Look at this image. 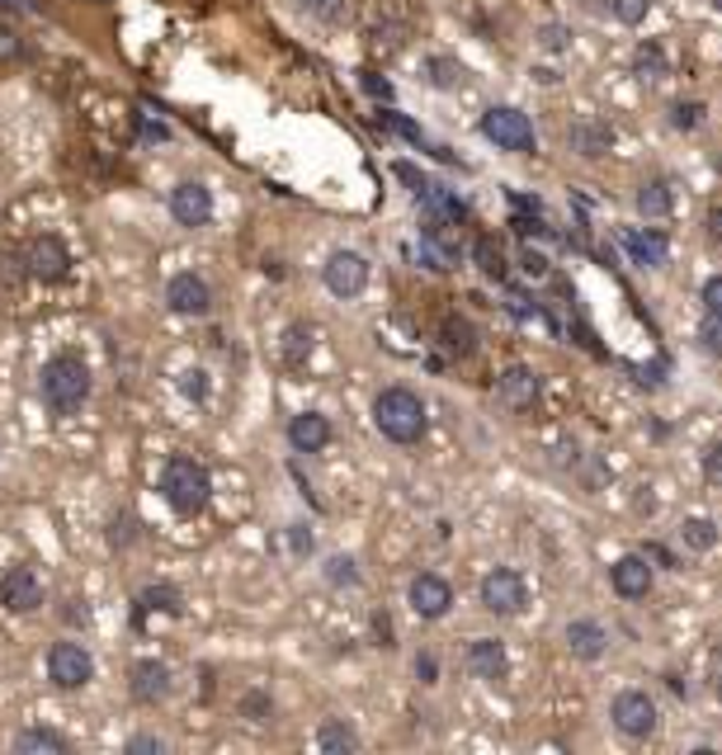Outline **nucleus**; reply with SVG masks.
I'll return each instance as SVG.
<instances>
[{
	"instance_id": "obj_10",
	"label": "nucleus",
	"mask_w": 722,
	"mask_h": 755,
	"mask_svg": "<svg viewBox=\"0 0 722 755\" xmlns=\"http://www.w3.org/2000/svg\"><path fill=\"white\" fill-rule=\"evenodd\" d=\"M656 586V576H652V562H647V552H624V558H614L609 562V590L618 595V600H647Z\"/></svg>"
},
{
	"instance_id": "obj_36",
	"label": "nucleus",
	"mask_w": 722,
	"mask_h": 755,
	"mask_svg": "<svg viewBox=\"0 0 722 755\" xmlns=\"http://www.w3.org/2000/svg\"><path fill=\"white\" fill-rule=\"evenodd\" d=\"M236 708H241V718H251V723H270L274 718V699H270L265 689H246Z\"/></svg>"
},
{
	"instance_id": "obj_12",
	"label": "nucleus",
	"mask_w": 722,
	"mask_h": 755,
	"mask_svg": "<svg viewBox=\"0 0 722 755\" xmlns=\"http://www.w3.org/2000/svg\"><path fill=\"white\" fill-rule=\"evenodd\" d=\"M496 396L510 411H534L538 396H544V378H538L529 364H510V369L496 373Z\"/></svg>"
},
{
	"instance_id": "obj_43",
	"label": "nucleus",
	"mask_w": 722,
	"mask_h": 755,
	"mask_svg": "<svg viewBox=\"0 0 722 755\" xmlns=\"http://www.w3.org/2000/svg\"><path fill=\"white\" fill-rule=\"evenodd\" d=\"M699 303H704L709 316H722V274L704 280V288H699Z\"/></svg>"
},
{
	"instance_id": "obj_25",
	"label": "nucleus",
	"mask_w": 722,
	"mask_h": 755,
	"mask_svg": "<svg viewBox=\"0 0 722 755\" xmlns=\"http://www.w3.org/2000/svg\"><path fill=\"white\" fill-rule=\"evenodd\" d=\"M316 751L326 755H354L359 751V732L345 723V718H326L316 727Z\"/></svg>"
},
{
	"instance_id": "obj_58",
	"label": "nucleus",
	"mask_w": 722,
	"mask_h": 755,
	"mask_svg": "<svg viewBox=\"0 0 722 755\" xmlns=\"http://www.w3.org/2000/svg\"><path fill=\"white\" fill-rule=\"evenodd\" d=\"M709 6H713V10H718V14H722V0H709Z\"/></svg>"
},
{
	"instance_id": "obj_19",
	"label": "nucleus",
	"mask_w": 722,
	"mask_h": 755,
	"mask_svg": "<svg viewBox=\"0 0 722 755\" xmlns=\"http://www.w3.org/2000/svg\"><path fill=\"white\" fill-rule=\"evenodd\" d=\"M128 694L143 708H156L170 699V666L166 661H137L133 666V680H128Z\"/></svg>"
},
{
	"instance_id": "obj_9",
	"label": "nucleus",
	"mask_w": 722,
	"mask_h": 755,
	"mask_svg": "<svg viewBox=\"0 0 722 755\" xmlns=\"http://www.w3.org/2000/svg\"><path fill=\"white\" fill-rule=\"evenodd\" d=\"M369 261L359 251H331L326 255V265H321V284H326V293H335V297H359L369 288Z\"/></svg>"
},
{
	"instance_id": "obj_41",
	"label": "nucleus",
	"mask_w": 722,
	"mask_h": 755,
	"mask_svg": "<svg viewBox=\"0 0 722 755\" xmlns=\"http://www.w3.org/2000/svg\"><path fill=\"white\" fill-rule=\"evenodd\" d=\"M179 392H185L189 402H204V396H208V373H204V369L179 373Z\"/></svg>"
},
{
	"instance_id": "obj_14",
	"label": "nucleus",
	"mask_w": 722,
	"mask_h": 755,
	"mask_svg": "<svg viewBox=\"0 0 722 755\" xmlns=\"http://www.w3.org/2000/svg\"><path fill=\"white\" fill-rule=\"evenodd\" d=\"M407 600H411V609L420 614V619H445V614L453 609V586L439 571H420L416 581L407 586Z\"/></svg>"
},
{
	"instance_id": "obj_17",
	"label": "nucleus",
	"mask_w": 722,
	"mask_h": 755,
	"mask_svg": "<svg viewBox=\"0 0 722 755\" xmlns=\"http://www.w3.org/2000/svg\"><path fill=\"white\" fill-rule=\"evenodd\" d=\"M0 605L10 614H33L43 605V581L33 576V567H10L0 576Z\"/></svg>"
},
{
	"instance_id": "obj_51",
	"label": "nucleus",
	"mask_w": 722,
	"mask_h": 755,
	"mask_svg": "<svg viewBox=\"0 0 722 755\" xmlns=\"http://www.w3.org/2000/svg\"><path fill=\"white\" fill-rule=\"evenodd\" d=\"M137 128H143L147 143H166V137H170V128L160 124V118H147V114H137Z\"/></svg>"
},
{
	"instance_id": "obj_30",
	"label": "nucleus",
	"mask_w": 722,
	"mask_h": 755,
	"mask_svg": "<svg viewBox=\"0 0 722 755\" xmlns=\"http://www.w3.org/2000/svg\"><path fill=\"white\" fill-rule=\"evenodd\" d=\"M472 261H477V269L487 274V280H506V251H500L496 236H477V242H472Z\"/></svg>"
},
{
	"instance_id": "obj_52",
	"label": "nucleus",
	"mask_w": 722,
	"mask_h": 755,
	"mask_svg": "<svg viewBox=\"0 0 722 755\" xmlns=\"http://www.w3.org/2000/svg\"><path fill=\"white\" fill-rule=\"evenodd\" d=\"M289 548L297 552V558H308V552H312V533H308V524H289Z\"/></svg>"
},
{
	"instance_id": "obj_6",
	"label": "nucleus",
	"mask_w": 722,
	"mask_h": 755,
	"mask_svg": "<svg viewBox=\"0 0 722 755\" xmlns=\"http://www.w3.org/2000/svg\"><path fill=\"white\" fill-rule=\"evenodd\" d=\"M656 699L647 689H618L614 699H609V723L618 737H628V742H647L652 732H656Z\"/></svg>"
},
{
	"instance_id": "obj_8",
	"label": "nucleus",
	"mask_w": 722,
	"mask_h": 755,
	"mask_svg": "<svg viewBox=\"0 0 722 755\" xmlns=\"http://www.w3.org/2000/svg\"><path fill=\"white\" fill-rule=\"evenodd\" d=\"M48 680L57 689H86L95 680V657L80 643H52L48 647Z\"/></svg>"
},
{
	"instance_id": "obj_35",
	"label": "nucleus",
	"mask_w": 722,
	"mask_h": 755,
	"mask_svg": "<svg viewBox=\"0 0 722 755\" xmlns=\"http://www.w3.org/2000/svg\"><path fill=\"white\" fill-rule=\"evenodd\" d=\"M605 10H609V19H614V24H624V29H637L642 19L652 14V0H609Z\"/></svg>"
},
{
	"instance_id": "obj_24",
	"label": "nucleus",
	"mask_w": 722,
	"mask_h": 755,
	"mask_svg": "<svg viewBox=\"0 0 722 755\" xmlns=\"http://www.w3.org/2000/svg\"><path fill=\"white\" fill-rule=\"evenodd\" d=\"M628 62H633V76H637V81L652 86V81H661V76L671 71V52H666V43H656V38H637Z\"/></svg>"
},
{
	"instance_id": "obj_15",
	"label": "nucleus",
	"mask_w": 722,
	"mask_h": 755,
	"mask_svg": "<svg viewBox=\"0 0 722 755\" xmlns=\"http://www.w3.org/2000/svg\"><path fill=\"white\" fill-rule=\"evenodd\" d=\"M567 147L580 156V161H605L614 151V124L609 118H576L567 128Z\"/></svg>"
},
{
	"instance_id": "obj_32",
	"label": "nucleus",
	"mask_w": 722,
	"mask_h": 755,
	"mask_svg": "<svg viewBox=\"0 0 722 755\" xmlns=\"http://www.w3.org/2000/svg\"><path fill=\"white\" fill-rule=\"evenodd\" d=\"M704 118H709L704 99H675L671 114H666V124H671L675 133H694V128H704Z\"/></svg>"
},
{
	"instance_id": "obj_18",
	"label": "nucleus",
	"mask_w": 722,
	"mask_h": 755,
	"mask_svg": "<svg viewBox=\"0 0 722 755\" xmlns=\"http://www.w3.org/2000/svg\"><path fill=\"white\" fill-rule=\"evenodd\" d=\"M170 217H175L179 227H208V217H213V194H208V185H198V180L175 185V189H170Z\"/></svg>"
},
{
	"instance_id": "obj_20",
	"label": "nucleus",
	"mask_w": 722,
	"mask_h": 755,
	"mask_svg": "<svg viewBox=\"0 0 722 755\" xmlns=\"http://www.w3.org/2000/svg\"><path fill=\"white\" fill-rule=\"evenodd\" d=\"M166 303H170V312H179V316H204V312L213 307V288L198 280V274H170Z\"/></svg>"
},
{
	"instance_id": "obj_40",
	"label": "nucleus",
	"mask_w": 722,
	"mask_h": 755,
	"mask_svg": "<svg viewBox=\"0 0 722 755\" xmlns=\"http://www.w3.org/2000/svg\"><path fill=\"white\" fill-rule=\"evenodd\" d=\"M326 581H331V586H359L354 558H331V562H326Z\"/></svg>"
},
{
	"instance_id": "obj_37",
	"label": "nucleus",
	"mask_w": 722,
	"mask_h": 755,
	"mask_svg": "<svg viewBox=\"0 0 722 755\" xmlns=\"http://www.w3.org/2000/svg\"><path fill=\"white\" fill-rule=\"evenodd\" d=\"M538 48H544V52H567L572 48V29L567 24H562V19H553V24H538Z\"/></svg>"
},
{
	"instance_id": "obj_7",
	"label": "nucleus",
	"mask_w": 722,
	"mask_h": 755,
	"mask_svg": "<svg viewBox=\"0 0 722 755\" xmlns=\"http://www.w3.org/2000/svg\"><path fill=\"white\" fill-rule=\"evenodd\" d=\"M481 609L496 614V619H515V614H525L529 609V586H525V576H519L515 567H496L481 576Z\"/></svg>"
},
{
	"instance_id": "obj_59",
	"label": "nucleus",
	"mask_w": 722,
	"mask_h": 755,
	"mask_svg": "<svg viewBox=\"0 0 722 755\" xmlns=\"http://www.w3.org/2000/svg\"><path fill=\"white\" fill-rule=\"evenodd\" d=\"M718 175H722V151H718Z\"/></svg>"
},
{
	"instance_id": "obj_49",
	"label": "nucleus",
	"mask_w": 722,
	"mask_h": 755,
	"mask_svg": "<svg viewBox=\"0 0 722 755\" xmlns=\"http://www.w3.org/2000/svg\"><path fill=\"white\" fill-rule=\"evenodd\" d=\"M709 689H713V699H718V708H722V647L709 651Z\"/></svg>"
},
{
	"instance_id": "obj_45",
	"label": "nucleus",
	"mask_w": 722,
	"mask_h": 755,
	"mask_svg": "<svg viewBox=\"0 0 722 755\" xmlns=\"http://www.w3.org/2000/svg\"><path fill=\"white\" fill-rule=\"evenodd\" d=\"M25 57V38L14 29H0V62H19Z\"/></svg>"
},
{
	"instance_id": "obj_21",
	"label": "nucleus",
	"mask_w": 722,
	"mask_h": 755,
	"mask_svg": "<svg viewBox=\"0 0 722 755\" xmlns=\"http://www.w3.org/2000/svg\"><path fill=\"white\" fill-rule=\"evenodd\" d=\"M468 670L477 675V680H506V670H510V651H506V643L500 638H472L468 643Z\"/></svg>"
},
{
	"instance_id": "obj_3",
	"label": "nucleus",
	"mask_w": 722,
	"mask_h": 755,
	"mask_svg": "<svg viewBox=\"0 0 722 755\" xmlns=\"http://www.w3.org/2000/svg\"><path fill=\"white\" fill-rule=\"evenodd\" d=\"M38 388H43V402L52 415H71L86 406L90 396V369L80 354H52L43 364V378H38Z\"/></svg>"
},
{
	"instance_id": "obj_48",
	"label": "nucleus",
	"mask_w": 722,
	"mask_h": 755,
	"mask_svg": "<svg viewBox=\"0 0 722 755\" xmlns=\"http://www.w3.org/2000/svg\"><path fill=\"white\" fill-rule=\"evenodd\" d=\"M416 680H420V685H435V680H439L435 651H416Z\"/></svg>"
},
{
	"instance_id": "obj_42",
	"label": "nucleus",
	"mask_w": 722,
	"mask_h": 755,
	"mask_svg": "<svg viewBox=\"0 0 722 755\" xmlns=\"http://www.w3.org/2000/svg\"><path fill=\"white\" fill-rule=\"evenodd\" d=\"M519 269H525V274H529V280H544V274H548L553 265H548V255H544V251H534V246H525V251H519Z\"/></svg>"
},
{
	"instance_id": "obj_28",
	"label": "nucleus",
	"mask_w": 722,
	"mask_h": 755,
	"mask_svg": "<svg viewBox=\"0 0 722 755\" xmlns=\"http://www.w3.org/2000/svg\"><path fill=\"white\" fill-rule=\"evenodd\" d=\"M137 609L143 614H185V595H179V586H147L143 595H137Z\"/></svg>"
},
{
	"instance_id": "obj_27",
	"label": "nucleus",
	"mask_w": 722,
	"mask_h": 755,
	"mask_svg": "<svg viewBox=\"0 0 722 755\" xmlns=\"http://www.w3.org/2000/svg\"><path fill=\"white\" fill-rule=\"evenodd\" d=\"M439 345H445L449 354H458V360H464V354H472V350H477L472 322H464V316H445V322H439Z\"/></svg>"
},
{
	"instance_id": "obj_5",
	"label": "nucleus",
	"mask_w": 722,
	"mask_h": 755,
	"mask_svg": "<svg viewBox=\"0 0 722 755\" xmlns=\"http://www.w3.org/2000/svg\"><path fill=\"white\" fill-rule=\"evenodd\" d=\"M477 128L487 143H496L500 151H515V156H534L538 151V133H534V118L515 105H491L487 114L477 118Z\"/></svg>"
},
{
	"instance_id": "obj_4",
	"label": "nucleus",
	"mask_w": 722,
	"mask_h": 755,
	"mask_svg": "<svg viewBox=\"0 0 722 755\" xmlns=\"http://www.w3.org/2000/svg\"><path fill=\"white\" fill-rule=\"evenodd\" d=\"M208 491H213V477L198 459H189V453H175V459H166V468H160V496H166L170 510H179V514L204 510Z\"/></svg>"
},
{
	"instance_id": "obj_46",
	"label": "nucleus",
	"mask_w": 722,
	"mask_h": 755,
	"mask_svg": "<svg viewBox=\"0 0 722 755\" xmlns=\"http://www.w3.org/2000/svg\"><path fill=\"white\" fill-rule=\"evenodd\" d=\"M359 86H364L373 99H383V105L392 99V81H383V76H378V71H359Z\"/></svg>"
},
{
	"instance_id": "obj_11",
	"label": "nucleus",
	"mask_w": 722,
	"mask_h": 755,
	"mask_svg": "<svg viewBox=\"0 0 722 755\" xmlns=\"http://www.w3.org/2000/svg\"><path fill=\"white\" fill-rule=\"evenodd\" d=\"M618 246H624V255L637 269H666L671 265V236L661 227H628L624 236H618Z\"/></svg>"
},
{
	"instance_id": "obj_44",
	"label": "nucleus",
	"mask_w": 722,
	"mask_h": 755,
	"mask_svg": "<svg viewBox=\"0 0 722 755\" xmlns=\"http://www.w3.org/2000/svg\"><path fill=\"white\" fill-rule=\"evenodd\" d=\"M383 124H388L392 133H401V137H407V143H416V147H426V137H420V128L411 124V118H401V114H392V109H388V114H383Z\"/></svg>"
},
{
	"instance_id": "obj_29",
	"label": "nucleus",
	"mask_w": 722,
	"mask_h": 755,
	"mask_svg": "<svg viewBox=\"0 0 722 755\" xmlns=\"http://www.w3.org/2000/svg\"><path fill=\"white\" fill-rule=\"evenodd\" d=\"M14 751L19 755H33V751H52V755H67V737L62 732H48V727H29V732H19L14 737Z\"/></svg>"
},
{
	"instance_id": "obj_54",
	"label": "nucleus",
	"mask_w": 722,
	"mask_h": 755,
	"mask_svg": "<svg viewBox=\"0 0 722 755\" xmlns=\"http://www.w3.org/2000/svg\"><path fill=\"white\" fill-rule=\"evenodd\" d=\"M704 232H709V236H713V242L722 246V204H713V208L704 213Z\"/></svg>"
},
{
	"instance_id": "obj_34",
	"label": "nucleus",
	"mask_w": 722,
	"mask_h": 755,
	"mask_svg": "<svg viewBox=\"0 0 722 755\" xmlns=\"http://www.w3.org/2000/svg\"><path fill=\"white\" fill-rule=\"evenodd\" d=\"M426 81L435 90H453V86H464V67L453 57H426Z\"/></svg>"
},
{
	"instance_id": "obj_2",
	"label": "nucleus",
	"mask_w": 722,
	"mask_h": 755,
	"mask_svg": "<svg viewBox=\"0 0 722 755\" xmlns=\"http://www.w3.org/2000/svg\"><path fill=\"white\" fill-rule=\"evenodd\" d=\"M420 29L416 0H369L364 6V38L373 52H401Z\"/></svg>"
},
{
	"instance_id": "obj_31",
	"label": "nucleus",
	"mask_w": 722,
	"mask_h": 755,
	"mask_svg": "<svg viewBox=\"0 0 722 755\" xmlns=\"http://www.w3.org/2000/svg\"><path fill=\"white\" fill-rule=\"evenodd\" d=\"M297 10H303L308 19H316V24H326V29H335V24H345L350 19V0H293Z\"/></svg>"
},
{
	"instance_id": "obj_50",
	"label": "nucleus",
	"mask_w": 722,
	"mask_h": 755,
	"mask_svg": "<svg viewBox=\"0 0 722 755\" xmlns=\"http://www.w3.org/2000/svg\"><path fill=\"white\" fill-rule=\"evenodd\" d=\"M128 751H133V755H160V751H166V742L152 737V732H137V737L128 742Z\"/></svg>"
},
{
	"instance_id": "obj_13",
	"label": "nucleus",
	"mask_w": 722,
	"mask_h": 755,
	"mask_svg": "<svg viewBox=\"0 0 722 755\" xmlns=\"http://www.w3.org/2000/svg\"><path fill=\"white\" fill-rule=\"evenodd\" d=\"M562 643H567V651L580 666H595V661L609 657V628L599 619H572L567 628H562Z\"/></svg>"
},
{
	"instance_id": "obj_16",
	"label": "nucleus",
	"mask_w": 722,
	"mask_h": 755,
	"mask_svg": "<svg viewBox=\"0 0 722 755\" xmlns=\"http://www.w3.org/2000/svg\"><path fill=\"white\" fill-rule=\"evenodd\" d=\"M25 265H29L33 280H43V284L67 280V269H71V251H67L62 242H57V236H33V242L25 246Z\"/></svg>"
},
{
	"instance_id": "obj_56",
	"label": "nucleus",
	"mask_w": 722,
	"mask_h": 755,
	"mask_svg": "<svg viewBox=\"0 0 722 755\" xmlns=\"http://www.w3.org/2000/svg\"><path fill=\"white\" fill-rule=\"evenodd\" d=\"M373 628H378V647H392V624H388V614H373Z\"/></svg>"
},
{
	"instance_id": "obj_33",
	"label": "nucleus",
	"mask_w": 722,
	"mask_h": 755,
	"mask_svg": "<svg viewBox=\"0 0 722 755\" xmlns=\"http://www.w3.org/2000/svg\"><path fill=\"white\" fill-rule=\"evenodd\" d=\"M308 360H312V326L293 322V326L284 331V364H289V369H303Z\"/></svg>"
},
{
	"instance_id": "obj_47",
	"label": "nucleus",
	"mask_w": 722,
	"mask_h": 755,
	"mask_svg": "<svg viewBox=\"0 0 722 755\" xmlns=\"http://www.w3.org/2000/svg\"><path fill=\"white\" fill-rule=\"evenodd\" d=\"M642 552H647V558H652L656 567H666V571H680V558H675V552H671L666 543H656V539H652V543H642Z\"/></svg>"
},
{
	"instance_id": "obj_26",
	"label": "nucleus",
	"mask_w": 722,
	"mask_h": 755,
	"mask_svg": "<svg viewBox=\"0 0 722 755\" xmlns=\"http://www.w3.org/2000/svg\"><path fill=\"white\" fill-rule=\"evenodd\" d=\"M718 520H709V514H685L680 520V543H685L690 552H713L718 548Z\"/></svg>"
},
{
	"instance_id": "obj_53",
	"label": "nucleus",
	"mask_w": 722,
	"mask_h": 755,
	"mask_svg": "<svg viewBox=\"0 0 722 755\" xmlns=\"http://www.w3.org/2000/svg\"><path fill=\"white\" fill-rule=\"evenodd\" d=\"M510 213H544V198H534V194H515V189H510Z\"/></svg>"
},
{
	"instance_id": "obj_23",
	"label": "nucleus",
	"mask_w": 722,
	"mask_h": 755,
	"mask_svg": "<svg viewBox=\"0 0 722 755\" xmlns=\"http://www.w3.org/2000/svg\"><path fill=\"white\" fill-rule=\"evenodd\" d=\"M633 204L642 217H652V223H666V217L675 213V189L671 180H661V175H652V180H642L637 194H633Z\"/></svg>"
},
{
	"instance_id": "obj_57",
	"label": "nucleus",
	"mask_w": 722,
	"mask_h": 755,
	"mask_svg": "<svg viewBox=\"0 0 722 755\" xmlns=\"http://www.w3.org/2000/svg\"><path fill=\"white\" fill-rule=\"evenodd\" d=\"M534 81H538V86H553V81H557V71H548V67H538V71H534Z\"/></svg>"
},
{
	"instance_id": "obj_38",
	"label": "nucleus",
	"mask_w": 722,
	"mask_h": 755,
	"mask_svg": "<svg viewBox=\"0 0 722 755\" xmlns=\"http://www.w3.org/2000/svg\"><path fill=\"white\" fill-rule=\"evenodd\" d=\"M699 350L718 354V360H722V316H709V312H704V322H699Z\"/></svg>"
},
{
	"instance_id": "obj_22",
	"label": "nucleus",
	"mask_w": 722,
	"mask_h": 755,
	"mask_svg": "<svg viewBox=\"0 0 722 755\" xmlns=\"http://www.w3.org/2000/svg\"><path fill=\"white\" fill-rule=\"evenodd\" d=\"M289 444H293V453H321V449L331 444V421L321 411L293 415V421H289Z\"/></svg>"
},
{
	"instance_id": "obj_55",
	"label": "nucleus",
	"mask_w": 722,
	"mask_h": 755,
	"mask_svg": "<svg viewBox=\"0 0 722 755\" xmlns=\"http://www.w3.org/2000/svg\"><path fill=\"white\" fill-rule=\"evenodd\" d=\"M637 373H647V378H642V383H647V388H656V383H661V373H671V360H656V364L637 369Z\"/></svg>"
},
{
	"instance_id": "obj_39",
	"label": "nucleus",
	"mask_w": 722,
	"mask_h": 755,
	"mask_svg": "<svg viewBox=\"0 0 722 755\" xmlns=\"http://www.w3.org/2000/svg\"><path fill=\"white\" fill-rule=\"evenodd\" d=\"M699 472H704L709 487H722V440H713L704 449V459H699Z\"/></svg>"
},
{
	"instance_id": "obj_1",
	"label": "nucleus",
	"mask_w": 722,
	"mask_h": 755,
	"mask_svg": "<svg viewBox=\"0 0 722 755\" xmlns=\"http://www.w3.org/2000/svg\"><path fill=\"white\" fill-rule=\"evenodd\" d=\"M373 425L392 444H420L430 430V411L411 388H383L373 396Z\"/></svg>"
}]
</instances>
